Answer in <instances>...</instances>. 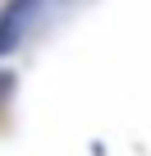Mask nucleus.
I'll list each match as a JSON object with an SVG mask.
<instances>
[{
  "label": "nucleus",
  "mask_w": 151,
  "mask_h": 156,
  "mask_svg": "<svg viewBox=\"0 0 151 156\" xmlns=\"http://www.w3.org/2000/svg\"><path fill=\"white\" fill-rule=\"evenodd\" d=\"M23 14H28V5H19V9H5V14H0V55H5V51L19 41V23H23Z\"/></svg>",
  "instance_id": "1"
}]
</instances>
